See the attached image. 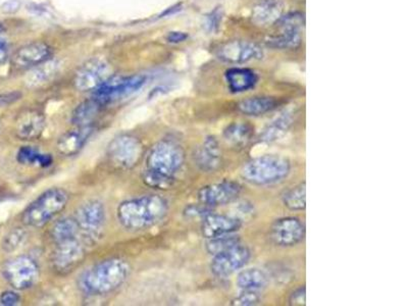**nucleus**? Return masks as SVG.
<instances>
[{
    "mask_svg": "<svg viewBox=\"0 0 408 306\" xmlns=\"http://www.w3.org/2000/svg\"><path fill=\"white\" fill-rule=\"evenodd\" d=\"M185 163L181 145L172 140H161L151 147L145 160L143 182L154 189H168Z\"/></svg>",
    "mask_w": 408,
    "mask_h": 306,
    "instance_id": "obj_1",
    "label": "nucleus"
},
{
    "mask_svg": "<svg viewBox=\"0 0 408 306\" xmlns=\"http://www.w3.org/2000/svg\"><path fill=\"white\" fill-rule=\"evenodd\" d=\"M169 213V202L161 195L124 200L117 208V222L128 231L140 232L160 224Z\"/></svg>",
    "mask_w": 408,
    "mask_h": 306,
    "instance_id": "obj_2",
    "label": "nucleus"
},
{
    "mask_svg": "<svg viewBox=\"0 0 408 306\" xmlns=\"http://www.w3.org/2000/svg\"><path fill=\"white\" fill-rule=\"evenodd\" d=\"M130 273V264L124 259H105L81 273L78 288L86 295H107L121 288Z\"/></svg>",
    "mask_w": 408,
    "mask_h": 306,
    "instance_id": "obj_3",
    "label": "nucleus"
},
{
    "mask_svg": "<svg viewBox=\"0 0 408 306\" xmlns=\"http://www.w3.org/2000/svg\"><path fill=\"white\" fill-rule=\"evenodd\" d=\"M291 172V163L283 156L266 154L252 158L243 165L241 177L255 186H271L284 181Z\"/></svg>",
    "mask_w": 408,
    "mask_h": 306,
    "instance_id": "obj_4",
    "label": "nucleus"
},
{
    "mask_svg": "<svg viewBox=\"0 0 408 306\" xmlns=\"http://www.w3.org/2000/svg\"><path fill=\"white\" fill-rule=\"evenodd\" d=\"M69 199V193L62 188L46 190L23 211V224L31 228L45 227L64 211Z\"/></svg>",
    "mask_w": 408,
    "mask_h": 306,
    "instance_id": "obj_5",
    "label": "nucleus"
},
{
    "mask_svg": "<svg viewBox=\"0 0 408 306\" xmlns=\"http://www.w3.org/2000/svg\"><path fill=\"white\" fill-rule=\"evenodd\" d=\"M74 218L87 244L96 243L107 220L105 204L98 199H90L78 207Z\"/></svg>",
    "mask_w": 408,
    "mask_h": 306,
    "instance_id": "obj_6",
    "label": "nucleus"
},
{
    "mask_svg": "<svg viewBox=\"0 0 408 306\" xmlns=\"http://www.w3.org/2000/svg\"><path fill=\"white\" fill-rule=\"evenodd\" d=\"M4 280L13 289L23 291L35 286L40 278V268L35 259L26 255L13 257L2 266Z\"/></svg>",
    "mask_w": 408,
    "mask_h": 306,
    "instance_id": "obj_7",
    "label": "nucleus"
},
{
    "mask_svg": "<svg viewBox=\"0 0 408 306\" xmlns=\"http://www.w3.org/2000/svg\"><path fill=\"white\" fill-rule=\"evenodd\" d=\"M107 154L108 160L114 167L131 170L141 160L143 144L136 136L121 134L110 142Z\"/></svg>",
    "mask_w": 408,
    "mask_h": 306,
    "instance_id": "obj_8",
    "label": "nucleus"
},
{
    "mask_svg": "<svg viewBox=\"0 0 408 306\" xmlns=\"http://www.w3.org/2000/svg\"><path fill=\"white\" fill-rule=\"evenodd\" d=\"M146 78L142 75H134L130 77H110L100 87L93 91V98L100 101L105 107L132 95L142 88Z\"/></svg>",
    "mask_w": 408,
    "mask_h": 306,
    "instance_id": "obj_9",
    "label": "nucleus"
},
{
    "mask_svg": "<svg viewBox=\"0 0 408 306\" xmlns=\"http://www.w3.org/2000/svg\"><path fill=\"white\" fill-rule=\"evenodd\" d=\"M87 242L80 238L54 244L52 253V268L57 273L66 275L75 270L86 257Z\"/></svg>",
    "mask_w": 408,
    "mask_h": 306,
    "instance_id": "obj_10",
    "label": "nucleus"
},
{
    "mask_svg": "<svg viewBox=\"0 0 408 306\" xmlns=\"http://www.w3.org/2000/svg\"><path fill=\"white\" fill-rule=\"evenodd\" d=\"M251 259V252L247 246H233L214 255L211 271L218 278H226L243 269Z\"/></svg>",
    "mask_w": 408,
    "mask_h": 306,
    "instance_id": "obj_11",
    "label": "nucleus"
},
{
    "mask_svg": "<svg viewBox=\"0 0 408 306\" xmlns=\"http://www.w3.org/2000/svg\"><path fill=\"white\" fill-rule=\"evenodd\" d=\"M112 76V69L105 59H90L76 73L74 84L81 92L94 91Z\"/></svg>",
    "mask_w": 408,
    "mask_h": 306,
    "instance_id": "obj_12",
    "label": "nucleus"
},
{
    "mask_svg": "<svg viewBox=\"0 0 408 306\" xmlns=\"http://www.w3.org/2000/svg\"><path fill=\"white\" fill-rule=\"evenodd\" d=\"M216 55L223 63L242 64L260 61L264 57V52L257 43L232 40L218 46L216 50Z\"/></svg>",
    "mask_w": 408,
    "mask_h": 306,
    "instance_id": "obj_13",
    "label": "nucleus"
},
{
    "mask_svg": "<svg viewBox=\"0 0 408 306\" xmlns=\"http://www.w3.org/2000/svg\"><path fill=\"white\" fill-rule=\"evenodd\" d=\"M241 191V185L234 181L226 180L209 184L198 191V201L211 208L226 206L236 201Z\"/></svg>",
    "mask_w": 408,
    "mask_h": 306,
    "instance_id": "obj_14",
    "label": "nucleus"
},
{
    "mask_svg": "<svg viewBox=\"0 0 408 306\" xmlns=\"http://www.w3.org/2000/svg\"><path fill=\"white\" fill-rule=\"evenodd\" d=\"M273 242L280 247L298 245L305 237V227L299 218L294 216L279 218L271 229Z\"/></svg>",
    "mask_w": 408,
    "mask_h": 306,
    "instance_id": "obj_15",
    "label": "nucleus"
},
{
    "mask_svg": "<svg viewBox=\"0 0 408 306\" xmlns=\"http://www.w3.org/2000/svg\"><path fill=\"white\" fill-rule=\"evenodd\" d=\"M241 227L242 222L236 216L211 213L202 218V234L209 240L223 235L237 233Z\"/></svg>",
    "mask_w": 408,
    "mask_h": 306,
    "instance_id": "obj_16",
    "label": "nucleus"
},
{
    "mask_svg": "<svg viewBox=\"0 0 408 306\" xmlns=\"http://www.w3.org/2000/svg\"><path fill=\"white\" fill-rule=\"evenodd\" d=\"M52 48L45 42H33L22 46L13 55V66L18 69H32L45 63L52 57Z\"/></svg>",
    "mask_w": 408,
    "mask_h": 306,
    "instance_id": "obj_17",
    "label": "nucleus"
},
{
    "mask_svg": "<svg viewBox=\"0 0 408 306\" xmlns=\"http://www.w3.org/2000/svg\"><path fill=\"white\" fill-rule=\"evenodd\" d=\"M195 165L200 171L211 172L218 170L222 163L220 144L214 136L205 138L202 144L196 149Z\"/></svg>",
    "mask_w": 408,
    "mask_h": 306,
    "instance_id": "obj_18",
    "label": "nucleus"
},
{
    "mask_svg": "<svg viewBox=\"0 0 408 306\" xmlns=\"http://www.w3.org/2000/svg\"><path fill=\"white\" fill-rule=\"evenodd\" d=\"M92 125L77 126L62 134L57 141V151L64 156H74L80 153L93 134Z\"/></svg>",
    "mask_w": 408,
    "mask_h": 306,
    "instance_id": "obj_19",
    "label": "nucleus"
},
{
    "mask_svg": "<svg viewBox=\"0 0 408 306\" xmlns=\"http://www.w3.org/2000/svg\"><path fill=\"white\" fill-rule=\"evenodd\" d=\"M45 117L36 110H29L20 117L17 123V135L23 140L38 139L45 131Z\"/></svg>",
    "mask_w": 408,
    "mask_h": 306,
    "instance_id": "obj_20",
    "label": "nucleus"
},
{
    "mask_svg": "<svg viewBox=\"0 0 408 306\" xmlns=\"http://www.w3.org/2000/svg\"><path fill=\"white\" fill-rule=\"evenodd\" d=\"M228 87L233 93H242L255 88L258 77L255 71L246 68H231L225 73Z\"/></svg>",
    "mask_w": 408,
    "mask_h": 306,
    "instance_id": "obj_21",
    "label": "nucleus"
},
{
    "mask_svg": "<svg viewBox=\"0 0 408 306\" xmlns=\"http://www.w3.org/2000/svg\"><path fill=\"white\" fill-rule=\"evenodd\" d=\"M269 278L266 271L260 269H246L237 276L236 285L244 291L262 292L269 284Z\"/></svg>",
    "mask_w": 408,
    "mask_h": 306,
    "instance_id": "obj_22",
    "label": "nucleus"
},
{
    "mask_svg": "<svg viewBox=\"0 0 408 306\" xmlns=\"http://www.w3.org/2000/svg\"><path fill=\"white\" fill-rule=\"evenodd\" d=\"M276 98L269 96H255L246 98L238 103V110L245 116L258 117L272 112L278 107Z\"/></svg>",
    "mask_w": 408,
    "mask_h": 306,
    "instance_id": "obj_23",
    "label": "nucleus"
},
{
    "mask_svg": "<svg viewBox=\"0 0 408 306\" xmlns=\"http://www.w3.org/2000/svg\"><path fill=\"white\" fill-rule=\"evenodd\" d=\"M103 107L105 105L92 96V98L83 101L75 108L73 114H71V123L76 126L91 125L96 117L100 114Z\"/></svg>",
    "mask_w": 408,
    "mask_h": 306,
    "instance_id": "obj_24",
    "label": "nucleus"
},
{
    "mask_svg": "<svg viewBox=\"0 0 408 306\" xmlns=\"http://www.w3.org/2000/svg\"><path fill=\"white\" fill-rule=\"evenodd\" d=\"M283 16L282 4L275 0H267L253 9L252 20L260 26L276 24Z\"/></svg>",
    "mask_w": 408,
    "mask_h": 306,
    "instance_id": "obj_25",
    "label": "nucleus"
},
{
    "mask_svg": "<svg viewBox=\"0 0 408 306\" xmlns=\"http://www.w3.org/2000/svg\"><path fill=\"white\" fill-rule=\"evenodd\" d=\"M59 61L54 59H48L45 63L32 68L31 72L28 73L26 77V84L28 87L36 88V87L45 85L49 82L59 72Z\"/></svg>",
    "mask_w": 408,
    "mask_h": 306,
    "instance_id": "obj_26",
    "label": "nucleus"
},
{
    "mask_svg": "<svg viewBox=\"0 0 408 306\" xmlns=\"http://www.w3.org/2000/svg\"><path fill=\"white\" fill-rule=\"evenodd\" d=\"M255 135V128L248 123L236 122L230 124L223 131V138L233 146H244L251 141Z\"/></svg>",
    "mask_w": 408,
    "mask_h": 306,
    "instance_id": "obj_27",
    "label": "nucleus"
},
{
    "mask_svg": "<svg viewBox=\"0 0 408 306\" xmlns=\"http://www.w3.org/2000/svg\"><path fill=\"white\" fill-rule=\"evenodd\" d=\"M82 237L77 222L74 218H64L55 222L50 230V238L54 244ZM83 238V237H82Z\"/></svg>",
    "mask_w": 408,
    "mask_h": 306,
    "instance_id": "obj_28",
    "label": "nucleus"
},
{
    "mask_svg": "<svg viewBox=\"0 0 408 306\" xmlns=\"http://www.w3.org/2000/svg\"><path fill=\"white\" fill-rule=\"evenodd\" d=\"M293 117L291 112H284L274 119L267 125L262 134V141L274 142L280 139L287 133L292 125Z\"/></svg>",
    "mask_w": 408,
    "mask_h": 306,
    "instance_id": "obj_29",
    "label": "nucleus"
},
{
    "mask_svg": "<svg viewBox=\"0 0 408 306\" xmlns=\"http://www.w3.org/2000/svg\"><path fill=\"white\" fill-rule=\"evenodd\" d=\"M17 160L21 165H39L41 167H50L54 163V158L50 154L41 153L32 146L21 147L18 151Z\"/></svg>",
    "mask_w": 408,
    "mask_h": 306,
    "instance_id": "obj_30",
    "label": "nucleus"
},
{
    "mask_svg": "<svg viewBox=\"0 0 408 306\" xmlns=\"http://www.w3.org/2000/svg\"><path fill=\"white\" fill-rule=\"evenodd\" d=\"M301 31L299 29H282L280 35L267 39V46L274 49H294L301 45Z\"/></svg>",
    "mask_w": 408,
    "mask_h": 306,
    "instance_id": "obj_31",
    "label": "nucleus"
},
{
    "mask_svg": "<svg viewBox=\"0 0 408 306\" xmlns=\"http://www.w3.org/2000/svg\"><path fill=\"white\" fill-rule=\"evenodd\" d=\"M283 204L290 211H303L306 207L305 182L294 186L283 195Z\"/></svg>",
    "mask_w": 408,
    "mask_h": 306,
    "instance_id": "obj_32",
    "label": "nucleus"
},
{
    "mask_svg": "<svg viewBox=\"0 0 408 306\" xmlns=\"http://www.w3.org/2000/svg\"><path fill=\"white\" fill-rule=\"evenodd\" d=\"M240 243H241V240L236 233L223 235V236L216 237V238L209 239L206 243V250L209 254L214 255L228 249V248H231L233 246L238 245Z\"/></svg>",
    "mask_w": 408,
    "mask_h": 306,
    "instance_id": "obj_33",
    "label": "nucleus"
},
{
    "mask_svg": "<svg viewBox=\"0 0 408 306\" xmlns=\"http://www.w3.org/2000/svg\"><path fill=\"white\" fill-rule=\"evenodd\" d=\"M25 239H26V232L21 228H16L4 237L2 241V248L6 252H15L22 246Z\"/></svg>",
    "mask_w": 408,
    "mask_h": 306,
    "instance_id": "obj_34",
    "label": "nucleus"
},
{
    "mask_svg": "<svg viewBox=\"0 0 408 306\" xmlns=\"http://www.w3.org/2000/svg\"><path fill=\"white\" fill-rule=\"evenodd\" d=\"M262 301V292L244 291L239 290V293L233 300L232 305L238 306L257 305Z\"/></svg>",
    "mask_w": 408,
    "mask_h": 306,
    "instance_id": "obj_35",
    "label": "nucleus"
},
{
    "mask_svg": "<svg viewBox=\"0 0 408 306\" xmlns=\"http://www.w3.org/2000/svg\"><path fill=\"white\" fill-rule=\"evenodd\" d=\"M233 213H233L232 216H236L241 222H243L245 218L253 215V213H255V207H253L250 202H238V204H235Z\"/></svg>",
    "mask_w": 408,
    "mask_h": 306,
    "instance_id": "obj_36",
    "label": "nucleus"
},
{
    "mask_svg": "<svg viewBox=\"0 0 408 306\" xmlns=\"http://www.w3.org/2000/svg\"><path fill=\"white\" fill-rule=\"evenodd\" d=\"M185 215L188 218H195V216H200V218H204L205 216L209 215L211 213V207L204 206V204H193V206H187L185 209Z\"/></svg>",
    "mask_w": 408,
    "mask_h": 306,
    "instance_id": "obj_37",
    "label": "nucleus"
},
{
    "mask_svg": "<svg viewBox=\"0 0 408 306\" xmlns=\"http://www.w3.org/2000/svg\"><path fill=\"white\" fill-rule=\"evenodd\" d=\"M223 13L221 9H214L213 13H209L206 17V25L207 30L209 32L216 31L220 27L221 22H222Z\"/></svg>",
    "mask_w": 408,
    "mask_h": 306,
    "instance_id": "obj_38",
    "label": "nucleus"
},
{
    "mask_svg": "<svg viewBox=\"0 0 408 306\" xmlns=\"http://www.w3.org/2000/svg\"><path fill=\"white\" fill-rule=\"evenodd\" d=\"M0 302L6 306L18 305L21 302V296L17 292L6 291L0 296Z\"/></svg>",
    "mask_w": 408,
    "mask_h": 306,
    "instance_id": "obj_39",
    "label": "nucleus"
},
{
    "mask_svg": "<svg viewBox=\"0 0 408 306\" xmlns=\"http://www.w3.org/2000/svg\"><path fill=\"white\" fill-rule=\"evenodd\" d=\"M305 287H299L290 295L289 303L291 305H305Z\"/></svg>",
    "mask_w": 408,
    "mask_h": 306,
    "instance_id": "obj_40",
    "label": "nucleus"
},
{
    "mask_svg": "<svg viewBox=\"0 0 408 306\" xmlns=\"http://www.w3.org/2000/svg\"><path fill=\"white\" fill-rule=\"evenodd\" d=\"M22 94L18 92H11V93L1 94L0 95V107L11 105V103L16 102L20 100Z\"/></svg>",
    "mask_w": 408,
    "mask_h": 306,
    "instance_id": "obj_41",
    "label": "nucleus"
},
{
    "mask_svg": "<svg viewBox=\"0 0 408 306\" xmlns=\"http://www.w3.org/2000/svg\"><path fill=\"white\" fill-rule=\"evenodd\" d=\"M187 38H188V35L183 32H170L167 36L168 42L170 43L183 42Z\"/></svg>",
    "mask_w": 408,
    "mask_h": 306,
    "instance_id": "obj_42",
    "label": "nucleus"
},
{
    "mask_svg": "<svg viewBox=\"0 0 408 306\" xmlns=\"http://www.w3.org/2000/svg\"><path fill=\"white\" fill-rule=\"evenodd\" d=\"M21 2L18 0H9V1L6 2V4L2 6V11L4 13H15L18 8H20Z\"/></svg>",
    "mask_w": 408,
    "mask_h": 306,
    "instance_id": "obj_43",
    "label": "nucleus"
},
{
    "mask_svg": "<svg viewBox=\"0 0 408 306\" xmlns=\"http://www.w3.org/2000/svg\"><path fill=\"white\" fill-rule=\"evenodd\" d=\"M6 59H8L6 43L4 40H0V64H4Z\"/></svg>",
    "mask_w": 408,
    "mask_h": 306,
    "instance_id": "obj_44",
    "label": "nucleus"
},
{
    "mask_svg": "<svg viewBox=\"0 0 408 306\" xmlns=\"http://www.w3.org/2000/svg\"><path fill=\"white\" fill-rule=\"evenodd\" d=\"M4 26L1 22H0V34L4 33Z\"/></svg>",
    "mask_w": 408,
    "mask_h": 306,
    "instance_id": "obj_45",
    "label": "nucleus"
}]
</instances>
